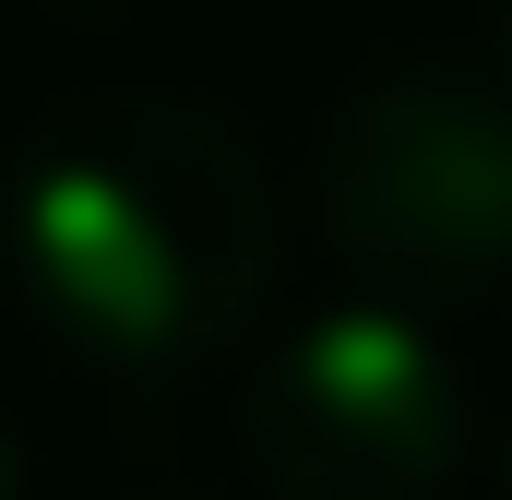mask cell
<instances>
[{
  "mask_svg": "<svg viewBox=\"0 0 512 500\" xmlns=\"http://www.w3.org/2000/svg\"><path fill=\"white\" fill-rule=\"evenodd\" d=\"M274 179L215 108L120 96L48 131L0 203V262L72 370L167 393L274 298Z\"/></svg>",
  "mask_w": 512,
  "mask_h": 500,
  "instance_id": "6da1fadb",
  "label": "cell"
},
{
  "mask_svg": "<svg viewBox=\"0 0 512 500\" xmlns=\"http://www.w3.org/2000/svg\"><path fill=\"white\" fill-rule=\"evenodd\" d=\"M322 239L358 298L393 310H501L512 298V84L489 72H370L310 155Z\"/></svg>",
  "mask_w": 512,
  "mask_h": 500,
  "instance_id": "7a4b0ae2",
  "label": "cell"
},
{
  "mask_svg": "<svg viewBox=\"0 0 512 500\" xmlns=\"http://www.w3.org/2000/svg\"><path fill=\"white\" fill-rule=\"evenodd\" d=\"M239 453L274 500H441L465 465V381L417 310L334 298L239 381Z\"/></svg>",
  "mask_w": 512,
  "mask_h": 500,
  "instance_id": "3957f363",
  "label": "cell"
},
{
  "mask_svg": "<svg viewBox=\"0 0 512 500\" xmlns=\"http://www.w3.org/2000/svg\"><path fill=\"white\" fill-rule=\"evenodd\" d=\"M489 72L512 84V0H489Z\"/></svg>",
  "mask_w": 512,
  "mask_h": 500,
  "instance_id": "277c9868",
  "label": "cell"
},
{
  "mask_svg": "<svg viewBox=\"0 0 512 500\" xmlns=\"http://www.w3.org/2000/svg\"><path fill=\"white\" fill-rule=\"evenodd\" d=\"M0 500H12V429H0Z\"/></svg>",
  "mask_w": 512,
  "mask_h": 500,
  "instance_id": "5b68a950",
  "label": "cell"
},
{
  "mask_svg": "<svg viewBox=\"0 0 512 500\" xmlns=\"http://www.w3.org/2000/svg\"><path fill=\"white\" fill-rule=\"evenodd\" d=\"M501 500H512V441H501Z\"/></svg>",
  "mask_w": 512,
  "mask_h": 500,
  "instance_id": "8992f818",
  "label": "cell"
}]
</instances>
